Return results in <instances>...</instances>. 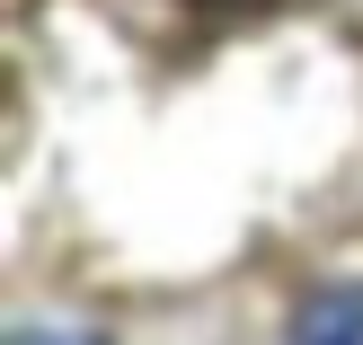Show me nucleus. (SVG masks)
Returning a JSON list of instances; mask_svg holds the SVG:
<instances>
[{
  "mask_svg": "<svg viewBox=\"0 0 363 345\" xmlns=\"http://www.w3.org/2000/svg\"><path fill=\"white\" fill-rule=\"evenodd\" d=\"M177 9H195V18H284L301 0H177Z\"/></svg>",
  "mask_w": 363,
  "mask_h": 345,
  "instance_id": "f257e3e1",
  "label": "nucleus"
},
{
  "mask_svg": "<svg viewBox=\"0 0 363 345\" xmlns=\"http://www.w3.org/2000/svg\"><path fill=\"white\" fill-rule=\"evenodd\" d=\"M18 345H80V336H18Z\"/></svg>",
  "mask_w": 363,
  "mask_h": 345,
  "instance_id": "f03ea898",
  "label": "nucleus"
}]
</instances>
